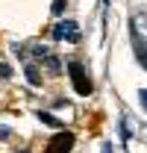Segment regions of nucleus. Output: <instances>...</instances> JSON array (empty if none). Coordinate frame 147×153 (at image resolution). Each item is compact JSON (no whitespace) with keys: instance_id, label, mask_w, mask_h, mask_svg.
Returning a JSON list of instances; mask_svg holds the SVG:
<instances>
[{"instance_id":"obj_1","label":"nucleus","mask_w":147,"mask_h":153,"mask_svg":"<svg viewBox=\"0 0 147 153\" xmlns=\"http://www.w3.org/2000/svg\"><path fill=\"white\" fill-rule=\"evenodd\" d=\"M68 71H71V82H74V88H76V94H91L94 85H91V79H88V74H85V68L79 62H71Z\"/></svg>"},{"instance_id":"obj_2","label":"nucleus","mask_w":147,"mask_h":153,"mask_svg":"<svg viewBox=\"0 0 147 153\" xmlns=\"http://www.w3.org/2000/svg\"><path fill=\"white\" fill-rule=\"evenodd\" d=\"M53 38L56 41H71V44H76L79 41V30H76L74 21H62V24L53 27Z\"/></svg>"},{"instance_id":"obj_3","label":"nucleus","mask_w":147,"mask_h":153,"mask_svg":"<svg viewBox=\"0 0 147 153\" xmlns=\"http://www.w3.org/2000/svg\"><path fill=\"white\" fill-rule=\"evenodd\" d=\"M74 147V135L71 133H59L50 138V144H47V153H71Z\"/></svg>"},{"instance_id":"obj_4","label":"nucleus","mask_w":147,"mask_h":153,"mask_svg":"<svg viewBox=\"0 0 147 153\" xmlns=\"http://www.w3.org/2000/svg\"><path fill=\"white\" fill-rule=\"evenodd\" d=\"M27 82H30V85H41V76H38V68H33V65L27 68Z\"/></svg>"},{"instance_id":"obj_5","label":"nucleus","mask_w":147,"mask_h":153,"mask_svg":"<svg viewBox=\"0 0 147 153\" xmlns=\"http://www.w3.org/2000/svg\"><path fill=\"white\" fill-rule=\"evenodd\" d=\"M41 59H44V65H47V71H50V74H59V59H56V56L47 53V56H41Z\"/></svg>"},{"instance_id":"obj_6","label":"nucleus","mask_w":147,"mask_h":153,"mask_svg":"<svg viewBox=\"0 0 147 153\" xmlns=\"http://www.w3.org/2000/svg\"><path fill=\"white\" fill-rule=\"evenodd\" d=\"M38 121H44V124H50V127H59L62 121H56L53 115H47V112H38Z\"/></svg>"},{"instance_id":"obj_7","label":"nucleus","mask_w":147,"mask_h":153,"mask_svg":"<svg viewBox=\"0 0 147 153\" xmlns=\"http://www.w3.org/2000/svg\"><path fill=\"white\" fill-rule=\"evenodd\" d=\"M12 71H9V65H0V79H9Z\"/></svg>"},{"instance_id":"obj_8","label":"nucleus","mask_w":147,"mask_h":153,"mask_svg":"<svg viewBox=\"0 0 147 153\" xmlns=\"http://www.w3.org/2000/svg\"><path fill=\"white\" fill-rule=\"evenodd\" d=\"M62 9H65V0H56V3H53V12H56V15H59Z\"/></svg>"},{"instance_id":"obj_9","label":"nucleus","mask_w":147,"mask_h":153,"mask_svg":"<svg viewBox=\"0 0 147 153\" xmlns=\"http://www.w3.org/2000/svg\"><path fill=\"white\" fill-rule=\"evenodd\" d=\"M141 62H144V65H147V50H141Z\"/></svg>"},{"instance_id":"obj_10","label":"nucleus","mask_w":147,"mask_h":153,"mask_svg":"<svg viewBox=\"0 0 147 153\" xmlns=\"http://www.w3.org/2000/svg\"><path fill=\"white\" fill-rule=\"evenodd\" d=\"M141 100H144V103H147V88H144V91H141Z\"/></svg>"}]
</instances>
